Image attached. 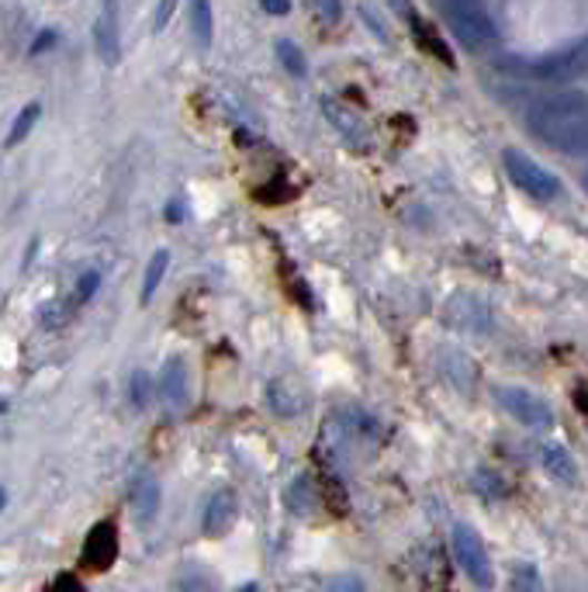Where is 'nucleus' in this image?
<instances>
[{
	"mask_svg": "<svg viewBox=\"0 0 588 592\" xmlns=\"http://www.w3.org/2000/svg\"><path fill=\"white\" fill-rule=\"evenodd\" d=\"M526 121H530L537 139L547 142L550 149H561L571 156L588 152V93L568 90L544 98L530 108Z\"/></svg>",
	"mask_w": 588,
	"mask_h": 592,
	"instance_id": "nucleus-1",
	"label": "nucleus"
},
{
	"mask_svg": "<svg viewBox=\"0 0 588 592\" xmlns=\"http://www.w3.org/2000/svg\"><path fill=\"white\" fill-rule=\"evenodd\" d=\"M440 4H444V14L454 28V36L468 49L481 52V49H491L495 42H499V31H495L491 18L485 14L478 0H440Z\"/></svg>",
	"mask_w": 588,
	"mask_h": 592,
	"instance_id": "nucleus-2",
	"label": "nucleus"
},
{
	"mask_svg": "<svg viewBox=\"0 0 588 592\" xmlns=\"http://www.w3.org/2000/svg\"><path fill=\"white\" fill-rule=\"evenodd\" d=\"M522 73L534 80H544V83H568V80L585 77L588 73V39H581L568 49L547 52L544 59L526 62Z\"/></svg>",
	"mask_w": 588,
	"mask_h": 592,
	"instance_id": "nucleus-3",
	"label": "nucleus"
},
{
	"mask_svg": "<svg viewBox=\"0 0 588 592\" xmlns=\"http://www.w3.org/2000/svg\"><path fill=\"white\" fill-rule=\"evenodd\" d=\"M502 167H506L509 180L519 187V191L537 198V201H550V198H557V191H561V180H557L550 170H544L537 160H530L526 152H519V149H506L502 152Z\"/></svg>",
	"mask_w": 588,
	"mask_h": 592,
	"instance_id": "nucleus-4",
	"label": "nucleus"
},
{
	"mask_svg": "<svg viewBox=\"0 0 588 592\" xmlns=\"http://www.w3.org/2000/svg\"><path fill=\"white\" fill-rule=\"evenodd\" d=\"M450 537H454V554L460 561L464 575H468L478 589H491L495 569H491V558L485 551V541L478 537V530L468 526V523H457Z\"/></svg>",
	"mask_w": 588,
	"mask_h": 592,
	"instance_id": "nucleus-5",
	"label": "nucleus"
},
{
	"mask_svg": "<svg viewBox=\"0 0 588 592\" xmlns=\"http://www.w3.org/2000/svg\"><path fill=\"white\" fill-rule=\"evenodd\" d=\"M495 398H499L502 410L522 423V426H530V430H550L554 426V410L534 392H526V388H516V385H506L495 392Z\"/></svg>",
	"mask_w": 588,
	"mask_h": 592,
	"instance_id": "nucleus-6",
	"label": "nucleus"
},
{
	"mask_svg": "<svg viewBox=\"0 0 588 592\" xmlns=\"http://www.w3.org/2000/svg\"><path fill=\"white\" fill-rule=\"evenodd\" d=\"M118 561V526L111 520H101L90 526V534L80 547V565L87 572H108Z\"/></svg>",
	"mask_w": 588,
	"mask_h": 592,
	"instance_id": "nucleus-7",
	"label": "nucleus"
},
{
	"mask_svg": "<svg viewBox=\"0 0 588 592\" xmlns=\"http://www.w3.org/2000/svg\"><path fill=\"white\" fill-rule=\"evenodd\" d=\"M94 49L104 67L121 62V24H118V0H101V11L94 21Z\"/></svg>",
	"mask_w": 588,
	"mask_h": 592,
	"instance_id": "nucleus-8",
	"label": "nucleus"
},
{
	"mask_svg": "<svg viewBox=\"0 0 588 592\" xmlns=\"http://www.w3.org/2000/svg\"><path fill=\"white\" fill-rule=\"evenodd\" d=\"M236 520H239V499H236V492L222 489L208 499L205 516H201V530H205V537H226L236 526Z\"/></svg>",
	"mask_w": 588,
	"mask_h": 592,
	"instance_id": "nucleus-9",
	"label": "nucleus"
},
{
	"mask_svg": "<svg viewBox=\"0 0 588 592\" xmlns=\"http://www.w3.org/2000/svg\"><path fill=\"white\" fill-rule=\"evenodd\" d=\"M160 395L170 410H183L191 398V378H188V364L183 357H170L163 364V374H160Z\"/></svg>",
	"mask_w": 588,
	"mask_h": 592,
	"instance_id": "nucleus-10",
	"label": "nucleus"
},
{
	"mask_svg": "<svg viewBox=\"0 0 588 592\" xmlns=\"http://www.w3.org/2000/svg\"><path fill=\"white\" fill-rule=\"evenodd\" d=\"M326 118L336 125L339 132H343L357 149L370 146V129L363 125V118H357L347 105H336V101H326Z\"/></svg>",
	"mask_w": 588,
	"mask_h": 592,
	"instance_id": "nucleus-11",
	"label": "nucleus"
},
{
	"mask_svg": "<svg viewBox=\"0 0 588 592\" xmlns=\"http://www.w3.org/2000/svg\"><path fill=\"white\" fill-rule=\"evenodd\" d=\"M457 298H460L464 312H457V308H444V319H447L450 326H457V329H468V333H481V329H488V308H485L478 298H471V295H457Z\"/></svg>",
	"mask_w": 588,
	"mask_h": 592,
	"instance_id": "nucleus-12",
	"label": "nucleus"
},
{
	"mask_svg": "<svg viewBox=\"0 0 588 592\" xmlns=\"http://www.w3.org/2000/svg\"><path fill=\"white\" fill-rule=\"evenodd\" d=\"M305 388L298 378H281V382H273L270 385V405H273V413H281V416H295L305 410Z\"/></svg>",
	"mask_w": 588,
	"mask_h": 592,
	"instance_id": "nucleus-13",
	"label": "nucleus"
},
{
	"mask_svg": "<svg viewBox=\"0 0 588 592\" xmlns=\"http://www.w3.org/2000/svg\"><path fill=\"white\" fill-rule=\"evenodd\" d=\"M440 361H444V378H447L450 385H457L464 395H468V392L475 388V382H478V367H475V361H471V357H464L460 351H447Z\"/></svg>",
	"mask_w": 588,
	"mask_h": 592,
	"instance_id": "nucleus-14",
	"label": "nucleus"
},
{
	"mask_svg": "<svg viewBox=\"0 0 588 592\" xmlns=\"http://www.w3.org/2000/svg\"><path fill=\"white\" fill-rule=\"evenodd\" d=\"M544 472L554 478V482H561V485H578V464L575 457L565 451V447H544Z\"/></svg>",
	"mask_w": 588,
	"mask_h": 592,
	"instance_id": "nucleus-15",
	"label": "nucleus"
},
{
	"mask_svg": "<svg viewBox=\"0 0 588 592\" xmlns=\"http://www.w3.org/2000/svg\"><path fill=\"white\" fill-rule=\"evenodd\" d=\"M132 510H136L139 523H149L152 516H157V510H160V482L157 478H149V475L136 478V485H132Z\"/></svg>",
	"mask_w": 588,
	"mask_h": 592,
	"instance_id": "nucleus-16",
	"label": "nucleus"
},
{
	"mask_svg": "<svg viewBox=\"0 0 588 592\" xmlns=\"http://www.w3.org/2000/svg\"><path fill=\"white\" fill-rule=\"evenodd\" d=\"M288 506L291 513L298 516H312L319 510V489H316V478L312 475H298L288 489Z\"/></svg>",
	"mask_w": 588,
	"mask_h": 592,
	"instance_id": "nucleus-17",
	"label": "nucleus"
},
{
	"mask_svg": "<svg viewBox=\"0 0 588 592\" xmlns=\"http://www.w3.org/2000/svg\"><path fill=\"white\" fill-rule=\"evenodd\" d=\"M412 39L419 42V49L422 52H429L432 59H440V62H447V67H454V56H450V49H447V42L437 36V28H432L429 21H412Z\"/></svg>",
	"mask_w": 588,
	"mask_h": 592,
	"instance_id": "nucleus-18",
	"label": "nucleus"
},
{
	"mask_svg": "<svg viewBox=\"0 0 588 592\" xmlns=\"http://www.w3.org/2000/svg\"><path fill=\"white\" fill-rule=\"evenodd\" d=\"M191 31L198 46H211L215 39V14H211V0H191Z\"/></svg>",
	"mask_w": 588,
	"mask_h": 592,
	"instance_id": "nucleus-19",
	"label": "nucleus"
},
{
	"mask_svg": "<svg viewBox=\"0 0 588 592\" xmlns=\"http://www.w3.org/2000/svg\"><path fill=\"white\" fill-rule=\"evenodd\" d=\"M39 111H42V105H39V101H28V105L18 111V118L11 121V132H8V139H4V146H8V149L28 139V132H32V129H36V121H39Z\"/></svg>",
	"mask_w": 588,
	"mask_h": 592,
	"instance_id": "nucleus-20",
	"label": "nucleus"
},
{
	"mask_svg": "<svg viewBox=\"0 0 588 592\" xmlns=\"http://www.w3.org/2000/svg\"><path fill=\"white\" fill-rule=\"evenodd\" d=\"M509 592H547L540 569H537V565H526V561H519V565L512 569V575H509Z\"/></svg>",
	"mask_w": 588,
	"mask_h": 592,
	"instance_id": "nucleus-21",
	"label": "nucleus"
},
{
	"mask_svg": "<svg viewBox=\"0 0 588 592\" xmlns=\"http://www.w3.org/2000/svg\"><path fill=\"white\" fill-rule=\"evenodd\" d=\"M167 267H170V254H167V249L152 254V260H149V267H146V277H142V302H152V295H157L160 280H163V274H167Z\"/></svg>",
	"mask_w": 588,
	"mask_h": 592,
	"instance_id": "nucleus-22",
	"label": "nucleus"
},
{
	"mask_svg": "<svg viewBox=\"0 0 588 592\" xmlns=\"http://www.w3.org/2000/svg\"><path fill=\"white\" fill-rule=\"evenodd\" d=\"M177 585H180L183 592H215V575L205 572L201 565H188V569L180 572Z\"/></svg>",
	"mask_w": 588,
	"mask_h": 592,
	"instance_id": "nucleus-23",
	"label": "nucleus"
},
{
	"mask_svg": "<svg viewBox=\"0 0 588 592\" xmlns=\"http://www.w3.org/2000/svg\"><path fill=\"white\" fill-rule=\"evenodd\" d=\"M277 59L285 62L291 77H305V73H308V62H305L301 49H298L295 42H288V39H281V42H277Z\"/></svg>",
	"mask_w": 588,
	"mask_h": 592,
	"instance_id": "nucleus-24",
	"label": "nucleus"
},
{
	"mask_svg": "<svg viewBox=\"0 0 588 592\" xmlns=\"http://www.w3.org/2000/svg\"><path fill=\"white\" fill-rule=\"evenodd\" d=\"M98 285H101V274L98 270H87L80 280H77V295H73V308H80V305H87L90 298H94V292H98Z\"/></svg>",
	"mask_w": 588,
	"mask_h": 592,
	"instance_id": "nucleus-25",
	"label": "nucleus"
},
{
	"mask_svg": "<svg viewBox=\"0 0 588 592\" xmlns=\"http://www.w3.org/2000/svg\"><path fill=\"white\" fill-rule=\"evenodd\" d=\"M308 4H312L316 18H319L322 24H336L339 14H343V8H339V0H308Z\"/></svg>",
	"mask_w": 588,
	"mask_h": 592,
	"instance_id": "nucleus-26",
	"label": "nucleus"
},
{
	"mask_svg": "<svg viewBox=\"0 0 588 592\" xmlns=\"http://www.w3.org/2000/svg\"><path fill=\"white\" fill-rule=\"evenodd\" d=\"M132 402L139 405V410L149 402V374H146V371H136V374H132Z\"/></svg>",
	"mask_w": 588,
	"mask_h": 592,
	"instance_id": "nucleus-27",
	"label": "nucleus"
},
{
	"mask_svg": "<svg viewBox=\"0 0 588 592\" xmlns=\"http://www.w3.org/2000/svg\"><path fill=\"white\" fill-rule=\"evenodd\" d=\"M329 592H363V582L357 575H336L329 582Z\"/></svg>",
	"mask_w": 588,
	"mask_h": 592,
	"instance_id": "nucleus-28",
	"label": "nucleus"
},
{
	"mask_svg": "<svg viewBox=\"0 0 588 592\" xmlns=\"http://www.w3.org/2000/svg\"><path fill=\"white\" fill-rule=\"evenodd\" d=\"M173 11H177V0H160V8H157V31H163L167 24H170V18H173Z\"/></svg>",
	"mask_w": 588,
	"mask_h": 592,
	"instance_id": "nucleus-29",
	"label": "nucleus"
},
{
	"mask_svg": "<svg viewBox=\"0 0 588 592\" xmlns=\"http://www.w3.org/2000/svg\"><path fill=\"white\" fill-rule=\"evenodd\" d=\"M52 46H56V31L46 28V31H39V36H36V42H32V49H28V56H39L42 49H52Z\"/></svg>",
	"mask_w": 588,
	"mask_h": 592,
	"instance_id": "nucleus-30",
	"label": "nucleus"
},
{
	"mask_svg": "<svg viewBox=\"0 0 588 592\" xmlns=\"http://www.w3.org/2000/svg\"><path fill=\"white\" fill-rule=\"evenodd\" d=\"M260 8L267 14H288L291 11V0H260Z\"/></svg>",
	"mask_w": 588,
	"mask_h": 592,
	"instance_id": "nucleus-31",
	"label": "nucleus"
},
{
	"mask_svg": "<svg viewBox=\"0 0 588 592\" xmlns=\"http://www.w3.org/2000/svg\"><path fill=\"white\" fill-rule=\"evenodd\" d=\"M56 585L63 589V592H83V589H80V582H77L73 575H59V582H56Z\"/></svg>",
	"mask_w": 588,
	"mask_h": 592,
	"instance_id": "nucleus-32",
	"label": "nucleus"
},
{
	"mask_svg": "<svg viewBox=\"0 0 588 592\" xmlns=\"http://www.w3.org/2000/svg\"><path fill=\"white\" fill-rule=\"evenodd\" d=\"M4 503H8V495H4V489H0V510H4Z\"/></svg>",
	"mask_w": 588,
	"mask_h": 592,
	"instance_id": "nucleus-33",
	"label": "nucleus"
},
{
	"mask_svg": "<svg viewBox=\"0 0 588 592\" xmlns=\"http://www.w3.org/2000/svg\"><path fill=\"white\" fill-rule=\"evenodd\" d=\"M239 592H260V589H257V585H242Z\"/></svg>",
	"mask_w": 588,
	"mask_h": 592,
	"instance_id": "nucleus-34",
	"label": "nucleus"
},
{
	"mask_svg": "<svg viewBox=\"0 0 588 592\" xmlns=\"http://www.w3.org/2000/svg\"><path fill=\"white\" fill-rule=\"evenodd\" d=\"M585 184H588V177H585Z\"/></svg>",
	"mask_w": 588,
	"mask_h": 592,
	"instance_id": "nucleus-35",
	"label": "nucleus"
}]
</instances>
